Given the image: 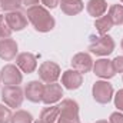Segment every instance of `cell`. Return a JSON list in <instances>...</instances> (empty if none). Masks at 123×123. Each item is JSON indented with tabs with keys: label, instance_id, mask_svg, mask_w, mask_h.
I'll list each match as a JSON object with an SVG mask.
<instances>
[{
	"label": "cell",
	"instance_id": "cell-14",
	"mask_svg": "<svg viewBox=\"0 0 123 123\" xmlns=\"http://www.w3.org/2000/svg\"><path fill=\"white\" fill-rule=\"evenodd\" d=\"M43 92H44V85L39 80H31L25 87V97L31 103H39L43 99Z\"/></svg>",
	"mask_w": 123,
	"mask_h": 123
},
{
	"label": "cell",
	"instance_id": "cell-2",
	"mask_svg": "<svg viewBox=\"0 0 123 123\" xmlns=\"http://www.w3.org/2000/svg\"><path fill=\"white\" fill-rule=\"evenodd\" d=\"M59 123H80L79 105L73 99H63L59 105Z\"/></svg>",
	"mask_w": 123,
	"mask_h": 123
},
{
	"label": "cell",
	"instance_id": "cell-36",
	"mask_svg": "<svg viewBox=\"0 0 123 123\" xmlns=\"http://www.w3.org/2000/svg\"><path fill=\"white\" fill-rule=\"evenodd\" d=\"M122 80H123V79H122Z\"/></svg>",
	"mask_w": 123,
	"mask_h": 123
},
{
	"label": "cell",
	"instance_id": "cell-6",
	"mask_svg": "<svg viewBox=\"0 0 123 123\" xmlns=\"http://www.w3.org/2000/svg\"><path fill=\"white\" fill-rule=\"evenodd\" d=\"M0 79L4 86H19L23 82V73L16 64H6L0 70Z\"/></svg>",
	"mask_w": 123,
	"mask_h": 123
},
{
	"label": "cell",
	"instance_id": "cell-21",
	"mask_svg": "<svg viewBox=\"0 0 123 123\" xmlns=\"http://www.w3.org/2000/svg\"><path fill=\"white\" fill-rule=\"evenodd\" d=\"M33 116L31 113L26 112V110H16L12 116L10 123H33Z\"/></svg>",
	"mask_w": 123,
	"mask_h": 123
},
{
	"label": "cell",
	"instance_id": "cell-3",
	"mask_svg": "<svg viewBox=\"0 0 123 123\" xmlns=\"http://www.w3.org/2000/svg\"><path fill=\"white\" fill-rule=\"evenodd\" d=\"M115 40L109 36V34H105V36H99V37H90V44H89V50L90 53L96 55V56H100V57H105V56H109L113 50H115Z\"/></svg>",
	"mask_w": 123,
	"mask_h": 123
},
{
	"label": "cell",
	"instance_id": "cell-22",
	"mask_svg": "<svg viewBox=\"0 0 123 123\" xmlns=\"http://www.w3.org/2000/svg\"><path fill=\"white\" fill-rule=\"evenodd\" d=\"M22 7V0H0V9L4 12H16Z\"/></svg>",
	"mask_w": 123,
	"mask_h": 123
},
{
	"label": "cell",
	"instance_id": "cell-1",
	"mask_svg": "<svg viewBox=\"0 0 123 123\" xmlns=\"http://www.w3.org/2000/svg\"><path fill=\"white\" fill-rule=\"evenodd\" d=\"M26 17L30 22V25L34 27V30L40 31V33L52 31L56 26L55 17L50 14V12L44 6H40V4L29 7L26 12Z\"/></svg>",
	"mask_w": 123,
	"mask_h": 123
},
{
	"label": "cell",
	"instance_id": "cell-24",
	"mask_svg": "<svg viewBox=\"0 0 123 123\" xmlns=\"http://www.w3.org/2000/svg\"><path fill=\"white\" fill-rule=\"evenodd\" d=\"M12 116H13V113H12L10 107L6 105H0V123H10Z\"/></svg>",
	"mask_w": 123,
	"mask_h": 123
},
{
	"label": "cell",
	"instance_id": "cell-33",
	"mask_svg": "<svg viewBox=\"0 0 123 123\" xmlns=\"http://www.w3.org/2000/svg\"><path fill=\"white\" fill-rule=\"evenodd\" d=\"M120 1H122V4H123V0H120Z\"/></svg>",
	"mask_w": 123,
	"mask_h": 123
},
{
	"label": "cell",
	"instance_id": "cell-11",
	"mask_svg": "<svg viewBox=\"0 0 123 123\" xmlns=\"http://www.w3.org/2000/svg\"><path fill=\"white\" fill-rule=\"evenodd\" d=\"M92 70L102 80H109L116 74L113 70V66H112V60H109V59H99V60L93 62Z\"/></svg>",
	"mask_w": 123,
	"mask_h": 123
},
{
	"label": "cell",
	"instance_id": "cell-29",
	"mask_svg": "<svg viewBox=\"0 0 123 123\" xmlns=\"http://www.w3.org/2000/svg\"><path fill=\"white\" fill-rule=\"evenodd\" d=\"M40 0H22V6H25L26 9L33 7V6H37Z\"/></svg>",
	"mask_w": 123,
	"mask_h": 123
},
{
	"label": "cell",
	"instance_id": "cell-28",
	"mask_svg": "<svg viewBox=\"0 0 123 123\" xmlns=\"http://www.w3.org/2000/svg\"><path fill=\"white\" fill-rule=\"evenodd\" d=\"M40 1L46 9H55V7H57L60 4L62 0H40Z\"/></svg>",
	"mask_w": 123,
	"mask_h": 123
},
{
	"label": "cell",
	"instance_id": "cell-15",
	"mask_svg": "<svg viewBox=\"0 0 123 123\" xmlns=\"http://www.w3.org/2000/svg\"><path fill=\"white\" fill-rule=\"evenodd\" d=\"M17 57V43L13 39H1L0 40V59L10 62Z\"/></svg>",
	"mask_w": 123,
	"mask_h": 123
},
{
	"label": "cell",
	"instance_id": "cell-32",
	"mask_svg": "<svg viewBox=\"0 0 123 123\" xmlns=\"http://www.w3.org/2000/svg\"><path fill=\"white\" fill-rule=\"evenodd\" d=\"M120 46H122V50H123V39H122V43H120Z\"/></svg>",
	"mask_w": 123,
	"mask_h": 123
},
{
	"label": "cell",
	"instance_id": "cell-8",
	"mask_svg": "<svg viewBox=\"0 0 123 123\" xmlns=\"http://www.w3.org/2000/svg\"><path fill=\"white\" fill-rule=\"evenodd\" d=\"M62 96H63V89H62V86L57 82H55V83H46L44 85V92H43L42 102L46 106H50V105H55L59 100H62Z\"/></svg>",
	"mask_w": 123,
	"mask_h": 123
},
{
	"label": "cell",
	"instance_id": "cell-17",
	"mask_svg": "<svg viewBox=\"0 0 123 123\" xmlns=\"http://www.w3.org/2000/svg\"><path fill=\"white\" fill-rule=\"evenodd\" d=\"M86 10H87L89 16L97 19V17H100L106 13L107 3H106V0H89L86 3Z\"/></svg>",
	"mask_w": 123,
	"mask_h": 123
},
{
	"label": "cell",
	"instance_id": "cell-10",
	"mask_svg": "<svg viewBox=\"0 0 123 123\" xmlns=\"http://www.w3.org/2000/svg\"><path fill=\"white\" fill-rule=\"evenodd\" d=\"M83 83V74L74 69H69L62 74V85L67 90H76Z\"/></svg>",
	"mask_w": 123,
	"mask_h": 123
},
{
	"label": "cell",
	"instance_id": "cell-23",
	"mask_svg": "<svg viewBox=\"0 0 123 123\" xmlns=\"http://www.w3.org/2000/svg\"><path fill=\"white\" fill-rule=\"evenodd\" d=\"M10 36H12V29L9 27V25L6 22V17L0 16V40L1 39H9Z\"/></svg>",
	"mask_w": 123,
	"mask_h": 123
},
{
	"label": "cell",
	"instance_id": "cell-4",
	"mask_svg": "<svg viewBox=\"0 0 123 123\" xmlns=\"http://www.w3.org/2000/svg\"><path fill=\"white\" fill-rule=\"evenodd\" d=\"M92 96L97 103L107 105L113 99V96H115L113 86L107 80H97L92 87Z\"/></svg>",
	"mask_w": 123,
	"mask_h": 123
},
{
	"label": "cell",
	"instance_id": "cell-20",
	"mask_svg": "<svg viewBox=\"0 0 123 123\" xmlns=\"http://www.w3.org/2000/svg\"><path fill=\"white\" fill-rule=\"evenodd\" d=\"M113 25H123V4H112L107 12Z\"/></svg>",
	"mask_w": 123,
	"mask_h": 123
},
{
	"label": "cell",
	"instance_id": "cell-19",
	"mask_svg": "<svg viewBox=\"0 0 123 123\" xmlns=\"http://www.w3.org/2000/svg\"><path fill=\"white\" fill-rule=\"evenodd\" d=\"M40 120L43 123H56L59 120V106H47L40 112Z\"/></svg>",
	"mask_w": 123,
	"mask_h": 123
},
{
	"label": "cell",
	"instance_id": "cell-18",
	"mask_svg": "<svg viewBox=\"0 0 123 123\" xmlns=\"http://www.w3.org/2000/svg\"><path fill=\"white\" fill-rule=\"evenodd\" d=\"M94 27H96V30L100 36H105L113 27V22L109 17V14H103V16H100L94 20Z\"/></svg>",
	"mask_w": 123,
	"mask_h": 123
},
{
	"label": "cell",
	"instance_id": "cell-25",
	"mask_svg": "<svg viewBox=\"0 0 123 123\" xmlns=\"http://www.w3.org/2000/svg\"><path fill=\"white\" fill-rule=\"evenodd\" d=\"M112 66L115 73H123V56H116L112 60Z\"/></svg>",
	"mask_w": 123,
	"mask_h": 123
},
{
	"label": "cell",
	"instance_id": "cell-31",
	"mask_svg": "<svg viewBox=\"0 0 123 123\" xmlns=\"http://www.w3.org/2000/svg\"><path fill=\"white\" fill-rule=\"evenodd\" d=\"M33 123H43V122H42V120L39 119V120H36V122H33Z\"/></svg>",
	"mask_w": 123,
	"mask_h": 123
},
{
	"label": "cell",
	"instance_id": "cell-35",
	"mask_svg": "<svg viewBox=\"0 0 123 123\" xmlns=\"http://www.w3.org/2000/svg\"><path fill=\"white\" fill-rule=\"evenodd\" d=\"M56 123H59V122H56Z\"/></svg>",
	"mask_w": 123,
	"mask_h": 123
},
{
	"label": "cell",
	"instance_id": "cell-7",
	"mask_svg": "<svg viewBox=\"0 0 123 123\" xmlns=\"http://www.w3.org/2000/svg\"><path fill=\"white\" fill-rule=\"evenodd\" d=\"M60 76V67L55 62L47 60L43 62L39 66V77L44 83H55V82H57V79Z\"/></svg>",
	"mask_w": 123,
	"mask_h": 123
},
{
	"label": "cell",
	"instance_id": "cell-13",
	"mask_svg": "<svg viewBox=\"0 0 123 123\" xmlns=\"http://www.w3.org/2000/svg\"><path fill=\"white\" fill-rule=\"evenodd\" d=\"M6 17V22L9 25V27L12 29V31H20L23 30L26 26H27V17L25 13H22L20 10H16V12H9L4 14Z\"/></svg>",
	"mask_w": 123,
	"mask_h": 123
},
{
	"label": "cell",
	"instance_id": "cell-16",
	"mask_svg": "<svg viewBox=\"0 0 123 123\" xmlns=\"http://www.w3.org/2000/svg\"><path fill=\"white\" fill-rule=\"evenodd\" d=\"M59 6L62 12L67 16H76L85 9V3L82 0H62Z\"/></svg>",
	"mask_w": 123,
	"mask_h": 123
},
{
	"label": "cell",
	"instance_id": "cell-34",
	"mask_svg": "<svg viewBox=\"0 0 123 123\" xmlns=\"http://www.w3.org/2000/svg\"><path fill=\"white\" fill-rule=\"evenodd\" d=\"M0 83H1V79H0Z\"/></svg>",
	"mask_w": 123,
	"mask_h": 123
},
{
	"label": "cell",
	"instance_id": "cell-9",
	"mask_svg": "<svg viewBox=\"0 0 123 123\" xmlns=\"http://www.w3.org/2000/svg\"><path fill=\"white\" fill-rule=\"evenodd\" d=\"M72 69L80 72L82 74L85 73H89L93 69V59L89 53H85V52H80V53H76L73 57H72Z\"/></svg>",
	"mask_w": 123,
	"mask_h": 123
},
{
	"label": "cell",
	"instance_id": "cell-5",
	"mask_svg": "<svg viewBox=\"0 0 123 123\" xmlns=\"http://www.w3.org/2000/svg\"><path fill=\"white\" fill-rule=\"evenodd\" d=\"M25 99V90L20 86H4L1 89V100L9 107H20Z\"/></svg>",
	"mask_w": 123,
	"mask_h": 123
},
{
	"label": "cell",
	"instance_id": "cell-12",
	"mask_svg": "<svg viewBox=\"0 0 123 123\" xmlns=\"http://www.w3.org/2000/svg\"><path fill=\"white\" fill-rule=\"evenodd\" d=\"M16 66L22 70V73H33L37 69V59L33 53L23 52L19 53L16 57Z\"/></svg>",
	"mask_w": 123,
	"mask_h": 123
},
{
	"label": "cell",
	"instance_id": "cell-30",
	"mask_svg": "<svg viewBox=\"0 0 123 123\" xmlns=\"http://www.w3.org/2000/svg\"><path fill=\"white\" fill-rule=\"evenodd\" d=\"M94 123H109V120H97V122H94Z\"/></svg>",
	"mask_w": 123,
	"mask_h": 123
},
{
	"label": "cell",
	"instance_id": "cell-26",
	"mask_svg": "<svg viewBox=\"0 0 123 123\" xmlns=\"http://www.w3.org/2000/svg\"><path fill=\"white\" fill-rule=\"evenodd\" d=\"M113 99H115V106L117 107V110L123 113V89L117 90V93L113 96Z\"/></svg>",
	"mask_w": 123,
	"mask_h": 123
},
{
	"label": "cell",
	"instance_id": "cell-27",
	"mask_svg": "<svg viewBox=\"0 0 123 123\" xmlns=\"http://www.w3.org/2000/svg\"><path fill=\"white\" fill-rule=\"evenodd\" d=\"M109 123H123V113L122 112H113L109 117Z\"/></svg>",
	"mask_w": 123,
	"mask_h": 123
}]
</instances>
